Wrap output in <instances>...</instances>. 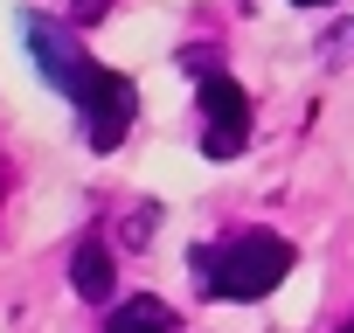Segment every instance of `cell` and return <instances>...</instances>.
I'll use <instances>...</instances> for the list:
<instances>
[{
    "instance_id": "cell-1",
    "label": "cell",
    "mask_w": 354,
    "mask_h": 333,
    "mask_svg": "<svg viewBox=\"0 0 354 333\" xmlns=\"http://www.w3.org/2000/svg\"><path fill=\"white\" fill-rule=\"evenodd\" d=\"M195 271H202V285H209L216 298H264V292L292 271V243L271 236V229H250V236H236V243H223V250H202Z\"/></svg>"
},
{
    "instance_id": "cell-6",
    "label": "cell",
    "mask_w": 354,
    "mask_h": 333,
    "mask_svg": "<svg viewBox=\"0 0 354 333\" xmlns=\"http://www.w3.org/2000/svg\"><path fill=\"white\" fill-rule=\"evenodd\" d=\"M104 333H174V312H167L160 298H125Z\"/></svg>"
},
{
    "instance_id": "cell-4",
    "label": "cell",
    "mask_w": 354,
    "mask_h": 333,
    "mask_svg": "<svg viewBox=\"0 0 354 333\" xmlns=\"http://www.w3.org/2000/svg\"><path fill=\"white\" fill-rule=\"evenodd\" d=\"M77 111H84V132H91V146H97V153H111V146L132 132V111H139V97H132V84H125L118 70H97V77L84 84Z\"/></svg>"
},
{
    "instance_id": "cell-7",
    "label": "cell",
    "mask_w": 354,
    "mask_h": 333,
    "mask_svg": "<svg viewBox=\"0 0 354 333\" xmlns=\"http://www.w3.org/2000/svg\"><path fill=\"white\" fill-rule=\"evenodd\" d=\"M292 8H326V0H292Z\"/></svg>"
},
{
    "instance_id": "cell-2",
    "label": "cell",
    "mask_w": 354,
    "mask_h": 333,
    "mask_svg": "<svg viewBox=\"0 0 354 333\" xmlns=\"http://www.w3.org/2000/svg\"><path fill=\"white\" fill-rule=\"evenodd\" d=\"M202 125H209V160H236L243 146H250V97H243V84H230L223 70H209L202 77Z\"/></svg>"
},
{
    "instance_id": "cell-8",
    "label": "cell",
    "mask_w": 354,
    "mask_h": 333,
    "mask_svg": "<svg viewBox=\"0 0 354 333\" xmlns=\"http://www.w3.org/2000/svg\"><path fill=\"white\" fill-rule=\"evenodd\" d=\"M340 333H354V319H347V326H340Z\"/></svg>"
},
{
    "instance_id": "cell-3",
    "label": "cell",
    "mask_w": 354,
    "mask_h": 333,
    "mask_svg": "<svg viewBox=\"0 0 354 333\" xmlns=\"http://www.w3.org/2000/svg\"><path fill=\"white\" fill-rule=\"evenodd\" d=\"M21 28H28V49H35L42 77H49V84H56L70 104H77V97H84V84L97 77V63L77 49V35H70V28H56V21H42V15H28Z\"/></svg>"
},
{
    "instance_id": "cell-5",
    "label": "cell",
    "mask_w": 354,
    "mask_h": 333,
    "mask_svg": "<svg viewBox=\"0 0 354 333\" xmlns=\"http://www.w3.org/2000/svg\"><path fill=\"white\" fill-rule=\"evenodd\" d=\"M70 285H77L91 305H104V298H111V250H104V243H84V250L70 257Z\"/></svg>"
}]
</instances>
